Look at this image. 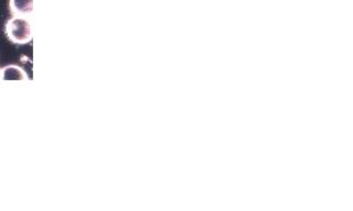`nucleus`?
I'll return each mask as SVG.
<instances>
[{
	"mask_svg": "<svg viewBox=\"0 0 353 211\" xmlns=\"http://www.w3.org/2000/svg\"><path fill=\"white\" fill-rule=\"evenodd\" d=\"M5 33L9 41L17 45H25L32 41V25L30 19L12 16L6 22Z\"/></svg>",
	"mask_w": 353,
	"mask_h": 211,
	"instance_id": "nucleus-1",
	"label": "nucleus"
},
{
	"mask_svg": "<svg viewBox=\"0 0 353 211\" xmlns=\"http://www.w3.org/2000/svg\"><path fill=\"white\" fill-rule=\"evenodd\" d=\"M9 10L12 16L30 19L33 14V0H9Z\"/></svg>",
	"mask_w": 353,
	"mask_h": 211,
	"instance_id": "nucleus-2",
	"label": "nucleus"
},
{
	"mask_svg": "<svg viewBox=\"0 0 353 211\" xmlns=\"http://www.w3.org/2000/svg\"><path fill=\"white\" fill-rule=\"evenodd\" d=\"M0 80H29V76L20 66L8 65L0 69Z\"/></svg>",
	"mask_w": 353,
	"mask_h": 211,
	"instance_id": "nucleus-3",
	"label": "nucleus"
}]
</instances>
